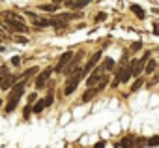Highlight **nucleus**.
Returning a JSON list of instances; mask_svg holds the SVG:
<instances>
[{
  "label": "nucleus",
  "mask_w": 159,
  "mask_h": 148,
  "mask_svg": "<svg viewBox=\"0 0 159 148\" xmlns=\"http://www.w3.org/2000/svg\"><path fill=\"white\" fill-rule=\"evenodd\" d=\"M84 77V73H83V69L79 67L75 73H71L69 75V79H67V83H66V88H64V94L66 96H71L75 90H77V86H79V83H81V79Z\"/></svg>",
  "instance_id": "nucleus-3"
},
{
  "label": "nucleus",
  "mask_w": 159,
  "mask_h": 148,
  "mask_svg": "<svg viewBox=\"0 0 159 148\" xmlns=\"http://www.w3.org/2000/svg\"><path fill=\"white\" fill-rule=\"evenodd\" d=\"M34 73H38V67H28V69H26V71L23 73V75L19 77V81H26V79H28L30 75H34Z\"/></svg>",
  "instance_id": "nucleus-15"
},
{
  "label": "nucleus",
  "mask_w": 159,
  "mask_h": 148,
  "mask_svg": "<svg viewBox=\"0 0 159 148\" xmlns=\"http://www.w3.org/2000/svg\"><path fill=\"white\" fill-rule=\"evenodd\" d=\"M62 2H64V0H52V4H54V6H60Z\"/></svg>",
  "instance_id": "nucleus-32"
},
{
  "label": "nucleus",
  "mask_w": 159,
  "mask_h": 148,
  "mask_svg": "<svg viewBox=\"0 0 159 148\" xmlns=\"http://www.w3.org/2000/svg\"><path fill=\"white\" fill-rule=\"evenodd\" d=\"M17 81H19V77H15V75H2L0 77V90H10L13 85H17Z\"/></svg>",
  "instance_id": "nucleus-4"
},
{
  "label": "nucleus",
  "mask_w": 159,
  "mask_h": 148,
  "mask_svg": "<svg viewBox=\"0 0 159 148\" xmlns=\"http://www.w3.org/2000/svg\"><path fill=\"white\" fill-rule=\"evenodd\" d=\"M36 26H51V19H36Z\"/></svg>",
  "instance_id": "nucleus-19"
},
{
  "label": "nucleus",
  "mask_w": 159,
  "mask_h": 148,
  "mask_svg": "<svg viewBox=\"0 0 159 148\" xmlns=\"http://www.w3.org/2000/svg\"><path fill=\"white\" fill-rule=\"evenodd\" d=\"M43 101H45V107H51V105H52V101H54V98H52V94H49V96H47V98H45Z\"/></svg>",
  "instance_id": "nucleus-23"
},
{
  "label": "nucleus",
  "mask_w": 159,
  "mask_h": 148,
  "mask_svg": "<svg viewBox=\"0 0 159 148\" xmlns=\"http://www.w3.org/2000/svg\"><path fill=\"white\" fill-rule=\"evenodd\" d=\"M0 107H2V99H0Z\"/></svg>",
  "instance_id": "nucleus-33"
},
{
  "label": "nucleus",
  "mask_w": 159,
  "mask_h": 148,
  "mask_svg": "<svg viewBox=\"0 0 159 148\" xmlns=\"http://www.w3.org/2000/svg\"><path fill=\"white\" fill-rule=\"evenodd\" d=\"M71 58H73V53L71 51H67V53H64L62 56H60V60H58V64L54 66V71L56 73H62L64 69H66V66L71 62Z\"/></svg>",
  "instance_id": "nucleus-5"
},
{
  "label": "nucleus",
  "mask_w": 159,
  "mask_h": 148,
  "mask_svg": "<svg viewBox=\"0 0 159 148\" xmlns=\"http://www.w3.org/2000/svg\"><path fill=\"white\" fill-rule=\"evenodd\" d=\"M0 75H6V66H2V67H0Z\"/></svg>",
  "instance_id": "nucleus-31"
},
{
  "label": "nucleus",
  "mask_w": 159,
  "mask_h": 148,
  "mask_svg": "<svg viewBox=\"0 0 159 148\" xmlns=\"http://www.w3.org/2000/svg\"><path fill=\"white\" fill-rule=\"evenodd\" d=\"M101 79H103V69H101V67H98V69H94V73H92V75L88 77L86 85H88V86L92 88V86H96V85H98V83H99Z\"/></svg>",
  "instance_id": "nucleus-8"
},
{
  "label": "nucleus",
  "mask_w": 159,
  "mask_h": 148,
  "mask_svg": "<svg viewBox=\"0 0 159 148\" xmlns=\"http://www.w3.org/2000/svg\"><path fill=\"white\" fill-rule=\"evenodd\" d=\"M140 47H142V43H140V41H135V43L131 45V51H133V53H137V51H139Z\"/></svg>",
  "instance_id": "nucleus-24"
},
{
  "label": "nucleus",
  "mask_w": 159,
  "mask_h": 148,
  "mask_svg": "<svg viewBox=\"0 0 159 148\" xmlns=\"http://www.w3.org/2000/svg\"><path fill=\"white\" fill-rule=\"evenodd\" d=\"M90 2L92 0H71V2H67V6H69V10H81Z\"/></svg>",
  "instance_id": "nucleus-10"
},
{
  "label": "nucleus",
  "mask_w": 159,
  "mask_h": 148,
  "mask_svg": "<svg viewBox=\"0 0 159 148\" xmlns=\"http://www.w3.org/2000/svg\"><path fill=\"white\" fill-rule=\"evenodd\" d=\"M15 41H17V43H28V39H26L25 36H17V38H15Z\"/></svg>",
  "instance_id": "nucleus-25"
},
{
  "label": "nucleus",
  "mask_w": 159,
  "mask_h": 148,
  "mask_svg": "<svg viewBox=\"0 0 159 148\" xmlns=\"http://www.w3.org/2000/svg\"><path fill=\"white\" fill-rule=\"evenodd\" d=\"M39 10H43V12H56L58 6H54V4H45V6H41Z\"/></svg>",
  "instance_id": "nucleus-18"
},
{
  "label": "nucleus",
  "mask_w": 159,
  "mask_h": 148,
  "mask_svg": "<svg viewBox=\"0 0 159 148\" xmlns=\"http://www.w3.org/2000/svg\"><path fill=\"white\" fill-rule=\"evenodd\" d=\"M51 73H52V67H45V69L39 73L38 79H36V88H43V86L47 85L49 77H51Z\"/></svg>",
  "instance_id": "nucleus-6"
},
{
  "label": "nucleus",
  "mask_w": 159,
  "mask_h": 148,
  "mask_svg": "<svg viewBox=\"0 0 159 148\" xmlns=\"http://www.w3.org/2000/svg\"><path fill=\"white\" fill-rule=\"evenodd\" d=\"M2 17H4V26L8 30H11V32H28L23 17H19L15 13H10V12H4Z\"/></svg>",
  "instance_id": "nucleus-1"
},
{
  "label": "nucleus",
  "mask_w": 159,
  "mask_h": 148,
  "mask_svg": "<svg viewBox=\"0 0 159 148\" xmlns=\"http://www.w3.org/2000/svg\"><path fill=\"white\" fill-rule=\"evenodd\" d=\"M153 34L159 36V23H153Z\"/></svg>",
  "instance_id": "nucleus-28"
},
{
  "label": "nucleus",
  "mask_w": 159,
  "mask_h": 148,
  "mask_svg": "<svg viewBox=\"0 0 159 148\" xmlns=\"http://www.w3.org/2000/svg\"><path fill=\"white\" fill-rule=\"evenodd\" d=\"M155 67H157V62H155V60H146V67H144V73H146V75H152V73L155 71Z\"/></svg>",
  "instance_id": "nucleus-11"
},
{
  "label": "nucleus",
  "mask_w": 159,
  "mask_h": 148,
  "mask_svg": "<svg viewBox=\"0 0 159 148\" xmlns=\"http://www.w3.org/2000/svg\"><path fill=\"white\" fill-rule=\"evenodd\" d=\"M11 64H13V66H21V58H19V56H13V58H11Z\"/></svg>",
  "instance_id": "nucleus-26"
},
{
  "label": "nucleus",
  "mask_w": 159,
  "mask_h": 148,
  "mask_svg": "<svg viewBox=\"0 0 159 148\" xmlns=\"http://www.w3.org/2000/svg\"><path fill=\"white\" fill-rule=\"evenodd\" d=\"M148 146H159V135H155V137L148 139Z\"/></svg>",
  "instance_id": "nucleus-21"
},
{
  "label": "nucleus",
  "mask_w": 159,
  "mask_h": 148,
  "mask_svg": "<svg viewBox=\"0 0 159 148\" xmlns=\"http://www.w3.org/2000/svg\"><path fill=\"white\" fill-rule=\"evenodd\" d=\"M99 60H101V51L94 53V54H92V58L88 60V64H86L84 67H81V69H83V73H84V75H86V73H88L90 69H94V67H96V64H98Z\"/></svg>",
  "instance_id": "nucleus-7"
},
{
  "label": "nucleus",
  "mask_w": 159,
  "mask_h": 148,
  "mask_svg": "<svg viewBox=\"0 0 159 148\" xmlns=\"http://www.w3.org/2000/svg\"><path fill=\"white\" fill-rule=\"evenodd\" d=\"M94 148H105V141H99V142H96V146Z\"/></svg>",
  "instance_id": "nucleus-29"
},
{
  "label": "nucleus",
  "mask_w": 159,
  "mask_h": 148,
  "mask_svg": "<svg viewBox=\"0 0 159 148\" xmlns=\"http://www.w3.org/2000/svg\"><path fill=\"white\" fill-rule=\"evenodd\" d=\"M25 85H26V81H19L17 85H13L10 88L11 92H10V99H8V105H6V113H13L15 111V107H17V103H19L23 92H25Z\"/></svg>",
  "instance_id": "nucleus-2"
},
{
  "label": "nucleus",
  "mask_w": 159,
  "mask_h": 148,
  "mask_svg": "<svg viewBox=\"0 0 159 148\" xmlns=\"http://www.w3.org/2000/svg\"><path fill=\"white\" fill-rule=\"evenodd\" d=\"M45 109V101L43 99H39V101H36V105L32 107V113H41Z\"/></svg>",
  "instance_id": "nucleus-17"
},
{
  "label": "nucleus",
  "mask_w": 159,
  "mask_h": 148,
  "mask_svg": "<svg viewBox=\"0 0 159 148\" xmlns=\"http://www.w3.org/2000/svg\"><path fill=\"white\" fill-rule=\"evenodd\" d=\"M30 113H32V107H25V113H23V116H25V118H28V116H30Z\"/></svg>",
  "instance_id": "nucleus-27"
},
{
  "label": "nucleus",
  "mask_w": 159,
  "mask_h": 148,
  "mask_svg": "<svg viewBox=\"0 0 159 148\" xmlns=\"http://www.w3.org/2000/svg\"><path fill=\"white\" fill-rule=\"evenodd\" d=\"M36 99H38V96H36V94H30V96H28V101H30V103H32V101H36Z\"/></svg>",
  "instance_id": "nucleus-30"
},
{
  "label": "nucleus",
  "mask_w": 159,
  "mask_h": 148,
  "mask_svg": "<svg viewBox=\"0 0 159 148\" xmlns=\"http://www.w3.org/2000/svg\"><path fill=\"white\" fill-rule=\"evenodd\" d=\"M144 67V62L142 60H131L129 62V69H131V77H139L140 71Z\"/></svg>",
  "instance_id": "nucleus-9"
},
{
  "label": "nucleus",
  "mask_w": 159,
  "mask_h": 148,
  "mask_svg": "<svg viewBox=\"0 0 159 148\" xmlns=\"http://www.w3.org/2000/svg\"><path fill=\"white\" fill-rule=\"evenodd\" d=\"M131 12H133L139 19H144V17H146V12H144L140 6H137V4H133V6H131Z\"/></svg>",
  "instance_id": "nucleus-14"
},
{
  "label": "nucleus",
  "mask_w": 159,
  "mask_h": 148,
  "mask_svg": "<svg viewBox=\"0 0 159 148\" xmlns=\"http://www.w3.org/2000/svg\"><path fill=\"white\" fill-rule=\"evenodd\" d=\"M105 19H107V13H103V12H101V13H98V15H96V23H103V21H105Z\"/></svg>",
  "instance_id": "nucleus-22"
},
{
  "label": "nucleus",
  "mask_w": 159,
  "mask_h": 148,
  "mask_svg": "<svg viewBox=\"0 0 159 148\" xmlns=\"http://www.w3.org/2000/svg\"><path fill=\"white\" fill-rule=\"evenodd\" d=\"M140 86H142V79H137V81H135V83L131 85V92H137V90H139Z\"/></svg>",
  "instance_id": "nucleus-20"
},
{
  "label": "nucleus",
  "mask_w": 159,
  "mask_h": 148,
  "mask_svg": "<svg viewBox=\"0 0 159 148\" xmlns=\"http://www.w3.org/2000/svg\"><path fill=\"white\" fill-rule=\"evenodd\" d=\"M0 32H2V28H0Z\"/></svg>",
  "instance_id": "nucleus-34"
},
{
  "label": "nucleus",
  "mask_w": 159,
  "mask_h": 148,
  "mask_svg": "<svg viewBox=\"0 0 159 148\" xmlns=\"http://www.w3.org/2000/svg\"><path fill=\"white\" fill-rule=\"evenodd\" d=\"M98 92H99V90H98V86H92V88H88V90H86V94L83 96V101H90V99H92V98H94Z\"/></svg>",
  "instance_id": "nucleus-12"
},
{
  "label": "nucleus",
  "mask_w": 159,
  "mask_h": 148,
  "mask_svg": "<svg viewBox=\"0 0 159 148\" xmlns=\"http://www.w3.org/2000/svg\"><path fill=\"white\" fill-rule=\"evenodd\" d=\"M120 144L122 148H135V137H124Z\"/></svg>",
  "instance_id": "nucleus-13"
},
{
  "label": "nucleus",
  "mask_w": 159,
  "mask_h": 148,
  "mask_svg": "<svg viewBox=\"0 0 159 148\" xmlns=\"http://www.w3.org/2000/svg\"><path fill=\"white\" fill-rule=\"evenodd\" d=\"M112 67H114V60H112V58H105L101 69H103V71H109V69H112Z\"/></svg>",
  "instance_id": "nucleus-16"
}]
</instances>
